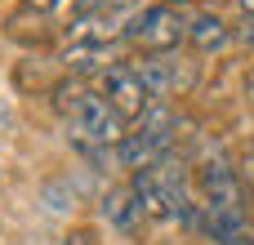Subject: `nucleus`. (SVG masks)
Here are the masks:
<instances>
[{
	"instance_id": "1a4fd4ad",
	"label": "nucleus",
	"mask_w": 254,
	"mask_h": 245,
	"mask_svg": "<svg viewBox=\"0 0 254 245\" xmlns=\"http://www.w3.org/2000/svg\"><path fill=\"white\" fill-rule=\"evenodd\" d=\"M71 45H112V40H125V18L121 13H98V9H80L76 22L67 27Z\"/></svg>"
},
{
	"instance_id": "7ed1b4c3",
	"label": "nucleus",
	"mask_w": 254,
	"mask_h": 245,
	"mask_svg": "<svg viewBox=\"0 0 254 245\" xmlns=\"http://www.w3.org/2000/svg\"><path fill=\"white\" fill-rule=\"evenodd\" d=\"M125 40L138 54H170L179 49V40H188V13L179 4H138L125 18Z\"/></svg>"
},
{
	"instance_id": "f03ea898",
	"label": "nucleus",
	"mask_w": 254,
	"mask_h": 245,
	"mask_svg": "<svg viewBox=\"0 0 254 245\" xmlns=\"http://www.w3.org/2000/svg\"><path fill=\"white\" fill-rule=\"evenodd\" d=\"M174 134H179V125H174L170 103H156V107H152L134 129H125V138L116 143V165H121V170H129V174H138V170L156 165L161 156H170Z\"/></svg>"
},
{
	"instance_id": "39448f33",
	"label": "nucleus",
	"mask_w": 254,
	"mask_h": 245,
	"mask_svg": "<svg viewBox=\"0 0 254 245\" xmlns=\"http://www.w3.org/2000/svg\"><path fill=\"white\" fill-rule=\"evenodd\" d=\"M192 187H196V201L210 205V210H237V214H250L246 179H241L228 161H219V156H210V161H201V165L192 170Z\"/></svg>"
},
{
	"instance_id": "4468645a",
	"label": "nucleus",
	"mask_w": 254,
	"mask_h": 245,
	"mask_svg": "<svg viewBox=\"0 0 254 245\" xmlns=\"http://www.w3.org/2000/svg\"><path fill=\"white\" fill-rule=\"evenodd\" d=\"M22 4H27V9H36V13H49L58 0H22Z\"/></svg>"
},
{
	"instance_id": "dca6fc26",
	"label": "nucleus",
	"mask_w": 254,
	"mask_h": 245,
	"mask_svg": "<svg viewBox=\"0 0 254 245\" xmlns=\"http://www.w3.org/2000/svg\"><path fill=\"white\" fill-rule=\"evenodd\" d=\"M161 4H188V0H161Z\"/></svg>"
},
{
	"instance_id": "9d476101",
	"label": "nucleus",
	"mask_w": 254,
	"mask_h": 245,
	"mask_svg": "<svg viewBox=\"0 0 254 245\" xmlns=\"http://www.w3.org/2000/svg\"><path fill=\"white\" fill-rule=\"evenodd\" d=\"M188 45H192V54H223L228 45H232V27L214 13V9H196V13H188Z\"/></svg>"
},
{
	"instance_id": "9b49d317",
	"label": "nucleus",
	"mask_w": 254,
	"mask_h": 245,
	"mask_svg": "<svg viewBox=\"0 0 254 245\" xmlns=\"http://www.w3.org/2000/svg\"><path fill=\"white\" fill-rule=\"evenodd\" d=\"M63 67H67V71H76V76H85V71H107V67H112V58H107V49H103V45H71V49L63 54Z\"/></svg>"
},
{
	"instance_id": "0eeeda50",
	"label": "nucleus",
	"mask_w": 254,
	"mask_h": 245,
	"mask_svg": "<svg viewBox=\"0 0 254 245\" xmlns=\"http://www.w3.org/2000/svg\"><path fill=\"white\" fill-rule=\"evenodd\" d=\"M183 228L201 232L205 241L214 245H254V223L250 214H237V210H210L196 201V210L183 219Z\"/></svg>"
},
{
	"instance_id": "20e7f679",
	"label": "nucleus",
	"mask_w": 254,
	"mask_h": 245,
	"mask_svg": "<svg viewBox=\"0 0 254 245\" xmlns=\"http://www.w3.org/2000/svg\"><path fill=\"white\" fill-rule=\"evenodd\" d=\"M134 71L143 76V85L152 89L156 103H174V98H188L201 80V62L183 58V54H138L134 58Z\"/></svg>"
},
{
	"instance_id": "2eb2a0df",
	"label": "nucleus",
	"mask_w": 254,
	"mask_h": 245,
	"mask_svg": "<svg viewBox=\"0 0 254 245\" xmlns=\"http://www.w3.org/2000/svg\"><path fill=\"white\" fill-rule=\"evenodd\" d=\"M237 9H241V18H246V22H254V0H237Z\"/></svg>"
},
{
	"instance_id": "f257e3e1",
	"label": "nucleus",
	"mask_w": 254,
	"mask_h": 245,
	"mask_svg": "<svg viewBox=\"0 0 254 245\" xmlns=\"http://www.w3.org/2000/svg\"><path fill=\"white\" fill-rule=\"evenodd\" d=\"M129 187L138 192L147 219H188L196 210V187H192V165L183 156H161L156 165L129 174Z\"/></svg>"
},
{
	"instance_id": "423d86ee",
	"label": "nucleus",
	"mask_w": 254,
	"mask_h": 245,
	"mask_svg": "<svg viewBox=\"0 0 254 245\" xmlns=\"http://www.w3.org/2000/svg\"><path fill=\"white\" fill-rule=\"evenodd\" d=\"M103 98L112 103V112L129 125H138L152 107H156V98H152V89L143 85V76L134 71V62H112L107 71H103Z\"/></svg>"
},
{
	"instance_id": "f8f14e48",
	"label": "nucleus",
	"mask_w": 254,
	"mask_h": 245,
	"mask_svg": "<svg viewBox=\"0 0 254 245\" xmlns=\"http://www.w3.org/2000/svg\"><path fill=\"white\" fill-rule=\"evenodd\" d=\"M138 0H80V9H98V13H125Z\"/></svg>"
},
{
	"instance_id": "6e6552de",
	"label": "nucleus",
	"mask_w": 254,
	"mask_h": 245,
	"mask_svg": "<svg viewBox=\"0 0 254 245\" xmlns=\"http://www.w3.org/2000/svg\"><path fill=\"white\" fill-rule=\"evenodd\" d=\"M98 214H103L107 228H116V232H125V237H134V232L147 223V210H143V201H138V192H134L129 183L112 187V192L98 201Z\"/></svg>"
},
{
	"instance_id": "ddd939ff",
	"label": "nucleus",
	"mask_w": 254,
	"mask_h": 245,
	"mask_svg": "<svg viewBox=\"0 0 254 245\" xmlns=\"http://www.w3.org/2000/svg\"><path fill=\"white\" fill-rule=\"evenodd\" d=\"M67 245H98V237H94V232H71Z\"/></svg>"
}]
</instances>
